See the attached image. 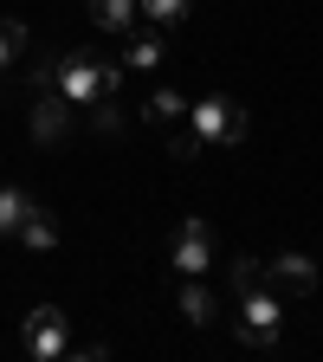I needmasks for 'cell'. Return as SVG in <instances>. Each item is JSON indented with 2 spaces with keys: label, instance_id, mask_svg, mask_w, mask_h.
<instances>
[{
  "label": "cell",
  "instance_id": "1",
  "mask_svg": "<svg viewBox=\"0 0 323 362\" xmlns=\"http://www.w3.org/2000/svg\"><path fill=\"white\" fill-rule=\"evenodd\" d=\"M52 84L65 90L78 110H90L98 98H117V90H123V65L104 59V52H65V59L52 65Z\"/></svg>",
  "mask_w": 323,
  "mask_h": 362
},
{
  "label": "cell",
  "instance_id": "2",
  "mask_svg": "<svg viewBox=\"0 0 323 362\" xmlns=\"http://www.w3.org/2000/svg\"><path fill=\"white\" fill-rule=\"evenodd\" d=\"M188 129L201 136L207 149H240L246 143V104L226 98V90H213V98L188 104Z\"/></svg>",
  "mask_w": 323,
  "mask_h": 362
},
{
  "label": "cell",
  "instance_id": "3",
  "mask_svg": "<svg viewBox=\"0 0 323 362\" xmlns=\"http://www.w3.org/2000/svg\"><path fill=\"white\" fill-rule=\"evenodd\" d=\"M278 324H285V298H278V291H265V285L240 291V343L278 349Z\"/></svg>",
  "mask_w": 323,
  "mask_h": 362
},
{
  "label": "cell",
  "instance_id": "4",
  "mask_svg": "<svg viewBox=\"0 0 323 362\" xmlns=\"http://www.w3.org/2000/svg\"><path fill=\"white\" fill-rule=\"evenodd\" d=\"M20 343H26V356H39V362H59V356L71 349V324H65V310H59V304H39V310H26Z\"/></svg>",
  "mask_w": 323,
  "mask_h": 362
},
{
  "label": "cell",
  "instance_id": "5",
  "mask_svg": "<svg viewBox=\"0 0 323 362\" xmlns=\"http://www.w3.org/2000/svg\"><path fill=\"white\" fill-rule=\"evenodd\" d=\"M168 265L181 272V279H201V272L213 265V226H207L201 214L175 226V246H168Z\"/></svg>",
  "mask_w": 323,
  "mask_h": 362
},
{
  "label": "cell",
  "instance_id": "6",
  "mask_svg": "<svg viewBox=\"0 0 323 362\" xmlns=\"http://www.w3.org/2000/svg\"><path fill=\"white\" fill-rule=\"evenodd\" d=\"M317 285H323L317 259H304V252H278V259H265V291H278L285 304H291V298H310Z\"/></svg>",
  "mask_w": 323,
  "mask_h": 362
},
{
  "label": "cell",
  "instance_id": "7",
  "mask_svg": "<svg viewBox=\"0 0 323 362\" xmlns=\"http://www.w3.org/2000/svg\"><path fill=\"white\" fill-rule=\"evenodd\" d=\"M13 240L33 246V252H52V246H59V214H45V207L33 201V207L20 214V226H13Z\"/></svg>",
  "mask_w": 323,
  "mask_h": 362
},
{
  "label": "cell",
  "instance_id": "8",
  "mask_svg": "<svg viewBox=\"0 0 323 362\" xmlns=\"http://www.w3.org/2000/svg\"><path fill=\"white\" fill-rule=\"evenodd\" d=\"M123 39H129V45H123V59H117L123 71H155V65L168 59V52H162V39H155V33H136V26H129Z\"/></svg>",
  "mask_w": 323,
  "mask_h": 362
},
{
  "label": "cell",
  "instance_id": "9",
  "mask_svg": "<svg viewBox=\"0 0 323 362\" xmlns=\"http://www.w3.org/2000/svg\"><path fill=\"white\" fill-rule=\"evenodd\" d=\"M175 304H181V317H188L194 330H201V324H213V291H207L201 279H181V298H175Z\"/></svg>",
  "mask_w": 323,
  "mask_h": 362
},
{
  "label": "cell",
  "instance_id": "10",
  "mask_svg": "<svg viewBox=\"0 0 323 362\" xmlns=\"http://www.w3.org/2000/svg\"><path fill=\"white\" fill-rule=\"evenodd\" d=\"M181 117H188V98H181V90H155L143 104V123H155V129H175Z\"/></svg>",
  "mask_w": 323,
  "mask_h": 362
},
{
  "label": "cell",
  "instance_id": "11",
  "mask_svg": "<svg viewBox=\"0 0 323 362\" xmlns=\"http://www.w3.org/2000/svg\"><path fill=\"white\" fill-rule=\"evenodd\" d=\"M136 13H143L149 26H188V13H194V0H136Z\"/></svg>",
  "mask_w": 323,
  "mask_h": 362
},
{
  "label": "cell",
  "instance_id": "12",
  "mask_svg": "<svg viewBox=\"0 0 323 362\" xmlns=\"http://www.w3.org/2000/svg\"><path fill=\"white\" fill-rule=\"evenodd\" d=\"M90 20H98L104 33H129L143 13H136V0H90Z\"/></svg>",
  "mask_w": 323,
  "mask_h": 362
},
{
  "label": "cell",
  "instance_id": "13",
  "mask_svg": "<svg viewBox=\"0 0 323 362\" xmlns=\"http://www.w3.org/2000/svg\"><path fill=\"white\" fill-rule=\"evenodd\" d=\"M26 207H33V194H26V188H13V181H0V233H13Z\"/></svg>",
  "mask_w": 323,
  "mask_h": 362
},
{
  "label": "cell",
  "instance_id": "14",
  "mask_svg": "<svg viewBox=\"0 0 323 362\" xmlns=\"http://www.w3.org/2000/svg\"><path fill=\"white\" fill-rule=\"evenodd\" d=\"M13 59H26V26H20V20H7V13H0V71H7Z\"/></svg>",
  "mask_w": 323,
  "mask_h": 362
},
{
  "label": "cell",
  "instance_id": "15",
  "mask_svg": "<svg viewBox=\"0 0 323 362\" xmlns=\"http://www.w3.org/2000/svg\"><path fill=\"white\" fill-rule=\"evenodd\" d=\"M123 104L117 98H98V104H90V129H98V136H123Z\"/></svg>",
  "mask_w": 323,
  "mask_h": 362
},
{
  "label": "cell",
  "instance_id": "16",
  "mask_svg": "<svg viewBox=\"0 0 323 362\" xmlns=\"http://www.w3.org/2000/svg\"><path fill=\"white\" fill-rule=\"evenodd\" d=\"M168 156H175V162H201V156H207V143H201L194 129H181V123H175V136H168Z\"/></svg>",
  "mask_w": 323,
  "mask_h": 362
},
{
  "label": "cell",
  "instance_id": "17",
  "mask_svg": "<svg viewBox=\"0 0 323 362\" xmlns=\"http://www.w3.org/2000/svg\"><path fill=\"white\" fill-rule=\"evenodd\" d=\"M252 285H265V259H233V291H252Z\"/></svg>",
  "mask_w": 323,
  "mask_h": 362
}]
</instances>
